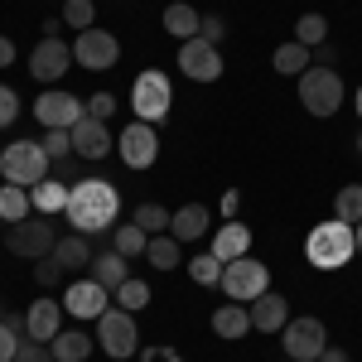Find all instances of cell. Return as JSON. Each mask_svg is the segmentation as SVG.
Returning a JSON list of instances; mask_svg holds the SVG:
<instances>
[{"instance_id": "obj_8", "label": "cell", "mask_w": 362, "mask_h": 362, "mask_svg": "<svg viewBox=\"0 0 362 362\" xmlns=\"http://www.w3.org/2000/svg\"><path fill=\"white\" fill-rule=\"evenodd\" d=\"M280 343H285V358L295 362H319V353L329 348V329H324V319H290L285 329H280Z\"/></svg>"}, {"instance_id": "obj_33", "label": "cell", "mask_w": 362, "mask_h": 362, "mask_svg": "<svg viewBox=\"0 0 362 362\" xmlns=\"http://www.w3.org/2000/svg\"><path fill=\"white\" fill-rule=\"evenodd\" d=\"M295 39H300L305 49L324 44V39H329V20H324V15H314V10H309V15H300V20H295Z\"/></svg>"}, {"instance_id": "obj_10", "label": "cell", "mask_w": 362, "mask_h": 362, "mask_svg": "<svg viewBox=\"0 0 362 362\" xmlns=\"http://www.w3.org/2000/svg\"><path fill=\"white\" fill-rule=\"evenodd\" d=\"M116 58H121L116 34H107V29H97V25L83 29L78 44H73V63L87 68V73H107V68H116Z\"/></svg>"}, {"instance_id": "obj_39", "label": "cell", "mask_w": 362, "mask_h": 362, "mask_svg": "<svg viewBox=\"0 0 362 362\" xmlns=\"http://www.w3.org/2000/svg\"><path fill=\"white\" fill-rule=\"evenodd\" d=\"M15 112H20L15 87H0V131H5V126H15Z\"/></svg>"}, {"instance_id": "obj_45", "label": "cell", "mask_w": 362, "mask_h": 362, "mask_svg": "<svg viewBox=\"0 0 362 362\" xmlns=\"http://www.w3.org/2000/svg\"><path fill=\"white\" fill-rule=\"evenodd\" d=\"M319 362H348V353H343V348H324V353H319Z\"/></svg>"}, {"instance_id": "obj_46", "label": "cell", "mask_w": 362, "mask_h": 362, "mask_svg": "<svg viewBox=\"0 0 362 362\" xmlns=\"http://www.w3.org/2000/svg\"><path fill=\"white\" fill-rule=\"evenodd\" d=\"M358 116H362V87H358Z\"/></svg>"}, {"instance_id": "obj_35", "label": "cell", "mask_w": 362, "mask_h": 362, "mask_svg": "<svg viewBox=\"0 0 362 362\" xmlns=\"http://www.w3.org/2000/svg\"><path fill=\"white\" fill-rule=\"evenodd\" d=\"M223 266L227 261H218V256L208 251V256H194V261H189V276H194L198 285H223Z\"/></svg>"}, {"instance_id": "obj_22", "label": "cell", "mask_w": 362, "mask_h": 362, "mask_svg": "<svg viewBox=\"0 0 362 362\" xmlns=\"http://www.w3.org/2000/svg\"><path fill=\"white\" fill-rule=\"evenodd\" d=\"M126 276H131V266H126L121 251H102V256H92V280H97L102 290H116Z\"/></svg>"}, {"instance_id": "obj_44", "label": "cell", "mask_w": 362, "mask_h": 362, "mask_svg": "<svg viewBox=\"0 0 362 362\" xmlns=\"http://www.w3.org/2000/svg\"><path fill=\"white\" fill-rule=\"evenodd\" d=\"M10 63H15V39L0 34V68H10Z\"/></svg>"}, {"instance_id": "obj_37", "label": "cell", "mask_w": 362, "mask_h": 362, "mask_svg": "<svg viewBox=\"0 0 362 362\" xmlns=\"http://www.w3.org/2000/svg\"><path fill=\"white\" fill-rule=\"evenodd\" d=\"M39 145H44V155H49V160H63V155H73V131H49Z\"/></svg>"}, {"instance_id": "obj_16", "label": "cell", "mask_w": 362, "mask_h": 362, "mask_svg": "<svg viewBox=\"0 0 362 362\" xmlns=\"http://www.w3.org/2000/svg\"><path fill=\"white\" fill-rule=\"evenodd\" d=\"M116 140L107 131V121H97V116H83L78 126H73V155H83V160H102V155H112Z\"/></svg>"}, {"instance_id": "obj_4", "label": "cell", "mask_w": 362, "mask_h": 362, "mask_svg": "<svg viewBox=\"0 0 362 362\" xmlns=\"http://www.w3.org/2000/svg\"><path fill=\"white\" fill-rule=\"evenodd\" d=\"M169 107H174V87H169V78L160 73V68H145L136 78V87H131V112H136V121H165Z\"/></svg>"}, {"instance_id": "obj_1", "label": "cell", "mask_w": 362, "mask_h": 362, "mask_svg": "<svg viewBox=\"0 0 362 362\" xmlns=\"http://www.w3.org/2000/svg\"><path fill=\"white\" fill-rule=\"evenodd\" d=\"M68 223H73V232H107V227L116 223V213H121V198H116V189L107 184V179H83V184H73L68 189Z\"/></svg>"}, {"instance_id": "obj_42", "label": "cell", "mask_w": 362, "mask_h": 362, "mask_svg": "<svg viewBox=\"0 0 362 362\" xmlns=\"http://www.w3.org/2000/svg\"><path fill=\"white\" fill-rule=\"evenodd\" d=\"M112 112H116V97H112V92H97V97L87 102V116H97V121H107Z\"/></svg>"}, {"instance_id": "obj_20", "label": "cell", "mask_w": 362, "mask_h": 362, "mask_svg": "<svg viewBox=\"0 0 362 362\" xmlns=\"http://www.w3.org/2000/svg\"><path fill=\"white\" fill-rule=\"evenodd\" d=\"M203 232H208V208H203V203H184V208L169 218V237H174V242H194Z\"/></svg>"}, {"instance_id": "obj_17", "label": "cell", "mask_w": 362, "mask_h": 362, "mask_svg": "<svg viewBox=\"0 0 362 362\" xmlns=\"http://www.w3.org/2000/svg\"><path fill=\"white\" fill-rule=\"evenodd\" d=\"M25 329L34 343H54L58 334H63V305L58 300H34L25 314Z\"/></svg>"}, {"instance_id": "obj_28", "label": "cell", "mask_w": 362, "mask_h": 362, "mask_svg": "<svg viewBox=\"0 0 362 362\" xmlns=\"http://www.w3.org/2000/svg\"><path fill=\"white\" fill-rule=\"evenodd\" d=\"M112 300H116V309H131V314H140V309L150 305V285H145V280H136V276H126V280L112 290Z\"/></svg>"}, {"instance_id": "obj_30", "label": "cell", "mask_w": 362, "mask_h": 362, "mask_svg": "<svg viewBox=\"0 0 362 362\" xmlns=\"http://www.w3.org/2000/svg\"><path fill=\"white\" fill-rule=\"evenodd\" d=\"M334 218H343V223H362V184H348V189H338L334 194Z\"/></svg>"}, {"instance_id": "obj_32", "label": "cell", "mask_w": 362, "mask_h": 362, "mask_svg": "<svg viewBox=\"0 0 362 362\" xmlns=\"http://www.w3.org/2000/svg\"><path fill=\"white\" fill-rule=\"evenodd\" d=\"M271 63H276V73H305V68H309V49L300 44V39H290V44H280V49H276Z\"/></svg>"}, {"instance_id": "obj_3", "label": "cell", "mask_w": 362, "mask_h": 362, "mask_svg": "<svg viewBox=\"0 0 362 362\" xmlns=\"http://www.w3.org/2000/svg\"><path fill=\"white\" fill-rule=\"evenodd\" d=\"M0 174L5 184H20V189H34L39 179H49V155L39 140H15L0 150Z\"/></svg>"}, {"instance_id": "obj_21", "label": "cell", "mask_w": 362, "mask_h": 362, "mask_svg": "<svg viewBox=\"0 0 362 362\" xmlns=\"http://www.w3.org/2000/svg\"><path fill=\"white\" fill-rule=\"evenodd\" d=\"M247 329H251V309L247 305H223V309H213V334L218 338H247Z\"/></svg>"}, {"instance_id": "obj_18", "label": "cell", "mask_w": 362, "mask_h": 362, "mask_svg": "<svg viewBox=\"0 0 362 362\" xmlns=\"http://www.w3.org/2000/svg\"><path fill=\"white\" fill-rule=\"evenodd\" d=\"M290 324V300L285 295H261V300H251V329H261V334H280Z\"/></svg>"}, {"instance_id": "obj_19", "label": "cell", "mask_w": 362, "mask_h": 362, "mask_svg": "<svg viewBox=\"0 0 362 362\" xmlns=\"http://www.w3.org/2000/svg\"><path fill=\"white\" fill-rule=\"evenodd\" d=\"M251 251V227L247 223H223L218 227V237H213V256L218 261H237V256H247Z\"/></svg>"}, {"instance_id": "obj_41", "label": "cell", "mask_w": 362, "mask_h": 362, "mask_svg": "<svg viewBox=\"0 0 362 362\" xmlns=\"http://www.w3.org/2000/svg\"><path fill=\"white\" fill-rule=\"evenodd\" d=\"M15 353H20V338H15V324H5V319H0V362H15Z\"/></svg>"}, {"instance_id": "obj_13", "label": "cell", "mask_w": 362, "mask_h": 362, "mask_svg": "<svg viewBox=\"0 0 362 362\" xmlns=\"http://www.w3.org/2000/svg\"><path fill=\"white\" fill-rule=\"evenodd\" d=\"M179 68H184L194 83H218V78H223V54H218V44H208V39L198 34V39H184Z\"/></svg>"}, {"instance_id": "obj_26", "label": "cell", "mask_w": 362, "mask_h": 362, "mask_svg": "<svg viewBox=\"0 0 362 362\" xmlns=\"http://www.w3.org/2000/svg\"><path fill=\"white\" fill-rule=\"evenodd\" d=\"M145 261H150L155 271H174V266L184 261V251H179V242H174L169 232H160V237H150V247H145Z\"/></svg>"}, {"instance_id": "obj_27", "label": "cell", "mask_w": 362, "mask_h": 362, "mask_svg": "<svg viewBox=\"0 0 362 362\" xmlns=\"http://www.w3.org/2000/svg\"><path fill=\"white\" fill-rule=\"evenodd\" d=\"M49 348H54V358H58V362H83L87 353H92V338L78 334V329H63V334H58Z\"/></svg>"}, {"instance_id": "obj_40", "label": "cell", "mask_w": 362, "mask_h": 362, "mask_svg": "<svg viewBox=\"0 0 362 362\" xmlns=\"http://www.w3.org/2000/svg\"><path fill=\"white\" fill-rule=\"evenodd\" d=\"M34 280H39V285H58V280H63V266H58L54 256H39V266H34Z\"/></svg>"}, {"instance_id": "obj_14", "label": "cell", "mask_w": 362, "mask_h": 362, "mask_svg": "<svg viewBox=\"0 0 362 362\" xmlns=\"http://www.w3.org/2000/svg\"><path fill=\"white\" fill-rule=\"evenodd\" d=\"M68 68H73V44H63L58 34H49V39H44V44L29 54V73H34L44 87H54L58 78L68 73Z\"/></svg>"}, {"instance_id": "obj_49", "label": "cell", "mask_w": 362, "mask_h": 362, "mask_svg": "<svg viewBox=\"0 0 362 362\" xmlns=\"http://www.w3.org/2000/svg\"><path fill=\"white\" fill-rule=\"evenodd\" d=\"M0 223H5V218H0Z\"/></svg>"}, {"instance_id": "obj_12", "label": "cell", "mask_w": 362, "mask_h": 362, "mask_svg": "<svg viewBox=\"0 0 362 362\" xmlns=\"http://www.w3.org/2000/svg\"><path fill=\"white\" fill-rule=\"evenodd\" d=\"M116 155L126 160V169H150V165H155V155H160L155 126H150V121H131V126L116 136Z\"/></svg>"}, {"instance_id": "obj_9", "label": "cell", "mask_w": 362, "mask_h": 362, "mask_svg": "<svg viewBox=\"0 0 362 362\" xmlns=\"http://www.w3.org/2000/svg\"><path fill=\"white\" fill-rule=\"evenodd\" d=\"M5 247L15 251V256H29V261L54 256V247H58L54 223H44V218H20V223H10V232H5Z\"/></svg>"}, {"instance_id": "obj_25", "label": "cell", "mask_w": 362, "mask_h": 362, "mask_svg": "<svg viewBox=\"0 0 362 362\" xmlns=\"http://www.w3.org/2000/svg\"><path fill=\"white\" fill-rule=\"evenodd\" d=\"M165 29L174 34V39H198L203 15H198L194 5H169V10H165Z\"/></svg>"}, {"instance_id": "obj_23", "label": "cell", "mask_w": 362, "mask_h": 362, "mask_svg": "<svg viewBox=\"0 0 362 362\" xmlns=\"http://www.w3.org/2000/svg\"><path fill=\"white\" fill-rule=\"evenodd\" d=\"M54 261L63 266V271H83V266H92V247H87V237H83V232H73V237H58Z\"/></svg>"}, {"instance_id": "obj_11", "label": "cell", "mask_w": 362, "mask_h": 362, "mask_svg": "<svg viewBox=\"0 0 362 362\" xmlns=\"http://www.w3.org/2000/svg\"><path fill=\"white\" fill-rule=\"evenodd\" d=\"M34 116H39L49 131H73L87 116V102H78V97L63 92V87H44V97L34 102Z\"/></svg>"}, {"instance_id": "obj_5", "label": "cell", "mask_w": 362, "mask_h": 362, "mask_svg": "<svg viewBox=\"0 0 362 362\" xmlns=\"http://www.w3.org/2000/svg\"><path fill=\"white\" fill-rule=\"evenodd\" d=\"M300 107L309 116H334L343 107V78L334 68H305L300 73Z\"/></svg>"}, {"instance_id": "obj_31", "label": "cell", "mask_w": 362, "mask_h": 362, "mask_svg": "<svg viewBox=\"0 0 362 362\" xmlns=\"http://www.w3.org/2000/svg\"><path fill=\"white\" fill-rule=\"evenodd\" d=\"M169 218H174V213H165L160 203H140L136 213H131V223H136L140 232H150V237H160V232H169Z\"/></svg>"}, {"instance_id": "obj_6", "label": "cell", "mask_w": 362, "mask_h": 362, "mask_svg": "<svg viewBox=\"0 0 362 362\" xmlns=\"http://www.w3.org/2000/svg\"><path fill=\"white\" fill-rule=\"evenodd\" d=\"M223 290H227V300H237V305L261 300V295L271 290V271H266V261H251V251H247V256H237V261H227V266H223Z\"/></svg>"}, {"instance_id": "obj_24", "label": "cell", "mask_w": 362, "mask_h": 362, "mask_svg": "<svg viewBox=\"0 0 362 362\" xmlns=\"http://www.w3.org/2000/svg\"><path fill=\"white\" fill-rule=\"evenodd\" d=\"M29 203H34L39 213H63V208H68V184H58V179H39V184L29 189Z\"/></svg>"}, {"instance_id": "obj_38", "label": "cell", "mask_w": 362, "mask_h": 362, "mask_svg": "<svg viewBox=\"0 0 362 362\" xmlns=\"http://www.w3.org/2000/svg\"><path fill=\"white\" fill-rule=\"evenodd\" d=\"M15 362H58V358H54V348H49V343H34V338H29V343H20Z\"/></svg>"}, {"instance_id": "obj_43", "label": "cell", "mask_w": 362, "mask_h": 362, "mask_svg": "<svg viewBox=\"0 0 362 362\" xmlns=\"http://www.w3.org/2000/svg\"><path fill=\"white\" fill-rule=\"evenodd\" d=\"M198 34H203V39H208V44H218V39H223V34H227L223 15H208V20H203V29H198Z\"/></svg>"}, {"instance_id": "obj_29", "label": "cell", "mask_w": 362, "mask_h": 362, "mask_svg": "<svg viewBox=\"0 0 362 362\" xmlns=\"http://www.w3.org/2000/svg\"><path fill=\"white\" fill-rule=\"evenodd\" d=\"M29 194L20 189V184H0V218L5 223H20V218H29Z\"/></svg>"}, {"instance_id": "obj_36", "label": "cell", "mask_w": 362, "mask_h": 362, "mask_svg": "<svg viewBox=\"0 0 362 362\" xmlns=\"http://www.w3.org/2000/svg\"><path fill=\"white\" fill-rule=\"evenodd\" d=\"M63 20L83 34V29L97 25V5H92V0H68V5H63Z\"/></svg>"}, {"instance_id": "obj_48", "label": "cell", "mask_w": 362, "mask_h": 362, "mask_svg": "<svg viewBox=\"0 0 362 362\" xmlns=\"http://www.w3.org/2000/svg\"><path fill=\"white\" fill-rule=\"evenodd\" d=\"M358 150H362V136H358Z\"/></svg>"}, {"instance_id": "obj_47", "label": "cell", "mask_w": 362, "mask_h": 362, "mask_svg": "<svg viewBox=\"0 0 362 362\" xmlns=\"http://www.w3.org/2000/svg\"><path fill=\"white\" fill-rule=\"evenodd\" d=\"M358 251H362V223H358Z\"/></svg>"}, {"instance_id": "obj_15", "label": "cell", "mask_w": 362, "mask_h": 362, "mask_svg": "<svg viewBox=\"0 0 362 362\" xmlns=\"http://www.w3.org/2000/svg\"><path fill=\"white\" fill-rule=\"evenodd\" d=\"M63 309L78 314V319H102L112 309V290H102L97 280H73L68 295H63Z\"/></svg>"}, {"instance_id": "obj_34", "label": "cell", "mask_w": 362, "mask_h": 362, "mask_svg": "<svg viewBox=\"0 0 362 362\" xmlns=\"http://www.w3.org/2000/svg\"><path fill=\"white\" fill-rule=\"evenodd\" d=\"M145 247H150V232H140L136 223H126V227H116V251L131 261V256H145Z\"/></svg>"}, {"instance_id": "obj_2", "label": "cell", "mask_w": 362, "mask_h": 362, "mask_svg": "<svg viewBox=\"0 0 362 362\" xmlns=\"http://www.w3.org/2000/svg\"><path fill=\"white\" fill-rule=\"evenodd\" d=\"M305 256L309 266H319V271H338V266H348L353 256H358V227L334 218V223H319L309 232L305 242Z\"/></svg>"}, {"instance_id": "obj_7", "label": "cell", "mask_w": 362, "mask_h": 362, "mask_svg": "<svg viewBox=\"0 0 362 362\" xmlns=\"http://www.w3.org/2000/svg\"><path fill=\"white\" fill-rule=\"evenodd\" d=\"M97 343L107 348V358H136L140 334H136V314L131 309H107L97 319Z\"/></svg>"}]
</instances>
